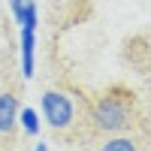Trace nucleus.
Here are the masks:
<instances>
[{
	"instance_id": "f03ea898",
	"label": "nucleus",
	"mask_w": 151,
	"mask_h": 151,
	"mask_svg": "<svg viewBox=\"0 0 151 151\" xmlns=\"http://www.w3.org/2000/svg\"><path fill=\"white\" fill-rule=\"evenodd\" d=\"M40 109H42V118L52 124L55 130H67L73 118H76V109H73V100L60 91H45L40 100Z\"/></svg>"
},
{
	"instance_id": "20e7f679",
	"label": "nucleus",
	"mask_w": 151,
	"mask_h": 151,
	"mask_svg": "<svg viewBox=\"0 0 151 151\" xmlns=\"http://www.w3.org/2000/svg\"><path fill=\"white\" fill-rule=\"evenodd\" d=\"M15 121H18V100L15 94L3 91L0 94V133H9L15 127Z\"/></svg>"
},
{
	"instance_id": "6e6552de",
	"label": "nucleus",
	"mask_w": 151,
	"mask_h": 151,
	"mask_svg": "<svg viewBox=\"0 0 151 151\" xmlns=\"http://www.w3.org/2000/svg\"><path fill=\"white\" fill-rule=\"evenodd\" d=\"M0 12H3V9H0Z\"/></svg>"
},
{
	"instance_id": "0eeeda50",
	"label": "nucleus",
	"mask_w": 151,
	"mask_h": 151,
	"mask_svg": "<svg viewBox=\"0 0 151 151\" xmlns=\"http://www.w3.org/2000/svg\"><path fill=\"white\" fill-rule=\"evenodd\" d=\"M33 151H48V145H45V142H40V145H36Z\"/></svg>"
},
{
	"instance_id": "7ed1b4c3",
	"label": "nucleus",
	"mask_w": 151,
	"mask_h": 151,
	"mask_svg": "<svg viewBox=\"0 0 151 151\" xmlns=\"http://www.w3.org/2000/svg\"><path fill=\"white\" fill-rule=\"evenodd\" d=\"M33 48H36V30L21 27V76L33 79Z\"/></svg>"
},
{
	"instance_id": "39448f33",
	"label": "nucleus",
	"mask_w": 151,
	"mask_h": 151,
	"mask_svg": "<svg viewBox=\"0 0 151 151\" xmlns=\"http://www.w3.org/2000/svg\"><path fill=\"white\" fill-rule=\"evenodd\" d=\"M18 121H21V127L27 136H36L40 133V115H36L33 109H18Z\"/></svg>"
},
{
	"instance_id": "f257e3e1",
	"label": "nucleus",
	"mask_w": 151,
	"mask_h": 151,
	"mask_svg": "<svg viewBox=\"0 0 151 151\" xmlns=\"http://www.w3.org/2000/svg\"><path fill=\"white\" fill-rule=\"evenodd\" d=\"M94 127L100 133H118L124 127L133 124V97H127V91H109L94 103L91 109Z\"/></svg>"
},
{
	"instance_id": "423d86ee",
	"label": "nucleus",
	"mask_w": 151,
	"mask_h": 151,
	"mask_svg": "<svg viewBox=\"0 0 151 151\" xmlns=\"http://www.w3.org/2000/svg\"><path fill=\"white\" fill-rule=\"evenodd\" d=\"M100 151H139V148H136V142L130 136H115V139H109Z\"/></svg>"
}]
</instances>
